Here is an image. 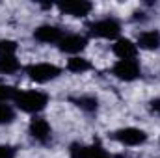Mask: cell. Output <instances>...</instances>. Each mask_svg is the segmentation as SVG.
<instances>
[{
    "instance_id": "1",
    "label": "cell",
    "mask_w": 160,
    "mask_h": 158,
    "mask_svg": "<svg viewBox=\"0 0 160 158\" xmlns=\"http://www.w3.org/2000/svg\"><path fill=\"white\" fill-rule=\"evenodd\" d=\"M13 102L19 110L26 114H39L48 104V95L39 89H28V91H17Z\"/></svg>"
},
{
    "instance_id": "2",
    "label": "cell",
    "mask_w": 160,
    "mask_h": 158,
    "mask_svg": "<svg viewBox=\"0 0 160 158\" xmlns=\"http://www.w3.org/2000/svg\"><path fill=\"white\" fill-rule=\"evenodd\" d=\"M88 32L91 37L99 39H116L121 34V22L116 17H104L88 24Z\"/></svg>"
},
{
    "instance_id": "3",
    "label": "cell",
    "mask_w": 160,
    "mask_h": 158,
    "mask_svg": "<svg viewBox=\"0 0 160 158\" xmlns=\"http://www.w3.org/2000/svg\"><path fill=\"white\" fill-rule=\"evenodd\" d=\"M26 75L30 80L38 84H47L50 80L58 78L62 75V69L54 63H32L26 67Z\"/></svg>"
},
{
    "instance_id": "4",
    "label": "cell",
    "mask_w": 160,
    "mask_h": 158,
    "mask_svg": "<svg viewBox=\"0 0 160 158\" xmlns=\"http://www.w3.org/2000/svg\"><path fill=\"white\" fill-rule=\"evenodd\" d=\"M112 140L121 145H127V147H138V145H143L147 141V132L142 128L125 126V128L112 132Z\"/></svg>"
},
{
    "instance_id": "5",
    "label": "cell",
    "mask_w": 160,
    "mask_h": 158,
    "mask_svg": "<svg viewBox=\"0 0 160 158\" xmlns=\"http://www.w3.org/2000/svg\"><path fill=\"white\" fill-rule=\"evenodd\" d=\"M112 75L123 82H134L142 77V67L136 60H118L112 67Z\"/></svg>"
},
{
    "instance_id": "6",
    "label": "cell",
    "mask_w": 160,
    "mask_h": 158,
    "mask_svg": "<svg viewBox=\"0 0 160 158\" xmlns=\"http://www.w3.org/2000/svg\"><path fill=\"white\" fill-rule=\"evenodd\" d=\"M71 158H112L99 143L84 145V143H73L69 147Z\"/></svg>"
},
{
    "instance_id": "7",
    "label": "cell",
    "mask_w": 160,
    "mask_h": 158,
    "mask_svg": "<svg viewBox=\"0 0 160 158\" xmlns=\"http://www.w3.org/2000/svg\"><path fill=\"white\" fill-rule=\"evenodd\" d=\"M63 36L65 32L54 24H41L39 28L34 30V39L39 43H47V45H58Z\"/></svg>"
},
{
    "instance_id": "8",
    "label": "cell",
    "mask_w": 160,
    "mask_h": 158,
    "mask_svg": "<svg viewBox=\"0 0 160 158\" xmlns=\"http://www.w3.org/2000/svg\"><path fill=\"white\" fill-rule=\"evenodd\" d=\"M28 134L38 143H48L50 138H52V128H50V125H48L47 119L34 117L30 121V125H28Z\"/></svg>"
},
{
    "instance_id": "9",
    "label": "cell",
    "mask_w": 160,
    "mask_h": 158,
    "mask_svg": "<svg viewBox=\"0 0 160 158\" xmlns=\"http://www.w3.org/2000/svg\"><path fill=\"white\" fill-rule=\"evenodd\" d=\"M56 7L62 13L71 15V17H86L93 9L91 2H86V0H67V2H60Z\"/></svg>"
},
{
    "instance_id": "10",
    "label": "cell",
    "mask_w": 160,
    "mask_h": 158,
    "mask_svg": "<svg viewBox=\"0 0 160 158\" xmlns=\"http://www.w3.org/2000/svg\"><path fill=\"white\" fill-rule=\"evenodd\" d=\"M88 45V37L80 36V34H65L62 41L58 43V48L65 54H78L86 48Z\"/></svg>"
},
{
    "instance_id": "11",
    "label": "cell",
    "mask_w": 160,
    "mask_h": 158,
    "mask_svg": "<svg viewBox=\"0 0 160 158\" xmlns=\"http://www.w3.org/2000/svg\"><path fill=\"white\" fill-rule=\"evenodd\" d=\"M112 50L114 54L119 58V60H136V54H138V47L136 43L127 37H121L112 45Z\"/></svg>"
},
{
    "instance_id": "12",
    "label": "cell",
    "mask_w": 160,
    "mask_h": 158,
    "mask_svg": "<svg viewBox=\"0 0 160 158\" xmlns=\"http://www.w3.org/2000/svg\"><path fill=\"white\" fill-rule=\"evenodd\" d=\"M136 47L143 48V50H157V48H160V32L158 30H145V32H142L138 36Z\"/></svg>"
},
{
    "instance_id": "13",
    "label": "cell",
    "mask_w": 160,
    "mask_h": 158,
    "mask_svg": "<svg viewBox=\"0 0 160 158\" xmlns=\"http://www.w3.org/2000/svg\"><path fill=\"white\" fill-rule=\"evenodd\" d=\"M71 101L78 106L80 110H84V112H88V114H93V112H97V108H99V99L93 97V95H80V97H75V99H71Z\"/></svg>"
},
{
    "instance_id": "14",
    "label": "cell",
    "mask_w": 160,
    "mask_h": 158,
    "mask_svg": "<svg viewBox=\"0 0 160 158\" xmlns=\"http://www.w3.org/2000/svg\"><path fill=\"white\" fill-rule=\"evenodd\" d=\"M21 69L17 56H0V75H15Z\"/></svg>"
},
{
    "instance_id": "15",
    "label": "cell",
    "mask_w": 160,
    "mask_h": 158,
    "mask_svg": "<svg viewBox=\"0 0 160 158\" xmlns=\"http://www.w3.org/2000/svg\"><path fill=\"white\" fill-rule=\"evenodd\" d=\"M89 69H91V63H89L86 58H82V56H73V58L67 62V71H71V73L82 75V73H86V71H89Z\"/></svg>"
},
{
    "instance_id": "16",
    "label": "cell",
    "mask_w": 160,
    "mask_h": 158,
    "mask_svg": "<svg viewBox=\"0 0 160 158\" xmlns=\"http://www.w3.org/2000/svg\"><path fill=\"white\" fill-rule=\"evenodd\" d=\"M15 121V110L8 102H0V125H9Z\"/></svg>"
},
{
    "instance_id": "17",
    "label": "cell",
    "mask_w": 160,
    "mask_h": 158,
    "mask_svg": "<svg viewBox=\"0 0 160 158\" xmlns=\"http://www.w3.org/2000/svg\"><path fill=\"white\" fill-rule=\"evenodd\" d=\"M19 89H15L13 86H6L0 82V102H8V101H13L15 95H17Z\"/></svg>"
},
{
    "instance_id": "18",
    "label": "cell",
    "mask_w": 160,
    "mask_h": 158,
    "mask_svg": "<svg viewBox=\"0 0 160 158\" xmlns=\"http://www.w3.org/2000/svg\"><path fill=\"white\" fill-rule=\"evenodd\" d=\"M17 50V43L11 39H0V56H13Z\"/></svg>"
},
{
    "instance_id": "19",
    "label": "cell",
    "mask_w": 160,
    "mask_h": 158,
    "mask_svg": "<svg viewBox=\"0 0 160 158\" xmlns=\"http://www.w3.org/2000/svg\"><path fill=\"white\" fill-rule=\"evenodd\" d=\"M17 151L13 145H8V143H2L0 145V158H15Z\"/></svg>"
},
{
    "instance_id": "20",
    "label": "cell",
    "mask_w": 160,
    "mask_h": 158,
    "mask_svg": "<svg viewBox=\"0 0 160 158\" xmlns=\"http://www.w3.org/2000/svg\"><path fill=\"white\" fill-rule=\"evenodd\" d=\"M149 112H151L153 116L160 117V99H153V101H149Z\"/></svg>"
}]
</instances>
